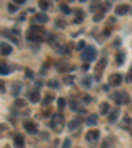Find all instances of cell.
<instances>
[{
    "instance_id": "6da1fadb",
    "label": "cell",
    "mask_w": 132,
    "mask_h": 148,
    "mask_svg": "<svg viewBox=\"0 0 132 148\" xmlns=\"http://www.w3.org/2000/svg\"><path fill=\"white\" fill-rule=\"evenodd\" d=\"M95 57H96V49H95V46H92V45L86 46L85 50L82 52V54H81V58L86 62H91L92 60H95Z\"/></svg>"
},
{
    "instance_id": "7a4b0ae2",
    "label": "cell",
    "mask_w": 132,
    "mask_h": 148,
    "mask_svg": "<svg viewBox=\"0 0 132 148\" xmlns=\"http://www.w3.org/2000/svg\"><path fill=\"white\" fill-rule=\"evenodd\" d=\"M64 126H65V119H64V116H62L61 114H55V115H53L52 122H50V127H52V128L54 130V131L60 132V131H62Z\"/></svg>"
},
{
    "instance_id": "3957f363",
    "label": "cell",
    "mask_w": 132,
    "mask_h": 148,
    "mask_svg": "<svg viewBox=\"0 0 132 148\" xmlns=\"http://www.w3.org/2000/svg\"><path fill=\"white\" fill-rule=\"evenodd\" d=\"M112 99L116 102L118 105H127V103L129 102V97H128V94H127L124 90L112 92Z\"/></svg>"
},
{
    "instance_id": "277c9868",
    "label": "cell",
    "mask_w": 132,
    "mask_h": 148,
    "mask_svg": "<svg viewBox=\"0 0 132 148\" xmlns=\"http://www.w3.org/2000/svg\"><path fill=\"white\" fill-rule=\"evenodd\" d=\"M106 64H107V60H106V58H102L101 61L98 62V65L95 66V70H94V75H95L96 79H99V78L102 77V71L105 70Z\"/></svg>"
},
{
    "instance_id": "5b68a950",
    "label": "cell",
    "mask_w": 132,
    "mask_h": 148,
    "mask_svg": "<svg viewBox=\"0 0 132 148\" xmlns=\"http://www.w3.org/2000/svg\"><path fill=\"white\" fill-rule=\"evenodd\" d=\"M23 126H24V128L27 130L28 134H36L37 132V126L34 124V122H32V120H25L24 123H23Z\"/></svg>"
},
{
    "instance_id": "8992f818",
    "label": "cell",
    "mask_w": 132,
    "mask_h": 148,
    "mask_svg": "<svg viewBox=\"0 0 132 148\" xmlns=\"http://www.w3.org/2000/svg\"><path fill=\"white\" fill-rule=\"evenodd\" d=\"M108 83H110L111 86H119L120 83H122V75L118 73L111 74L110 77H108Z\"/></svg>"
},
{
    "instance_id": "52a82bcc",
    "label": "cell",
    "mask_w": 132,
    "mask_h": 148,
    "mask_svg": "<svg viewBox=\"0 0 132 148\" xmlns=\"http://www.w3.org/2000/svg\"><path fill=\"white\" fill-rule=\"evenodd\" d=\"M98 139H99V131H96V130H90L89 132L86 134L87 142H95Z\"/></svg>"
},
{
    "instance_id": "ba28073f",
    "label": "cell",
    "mask_w": 132,
    "mask_h": 148,
    "mask_svg": "<svg viewBox=\"0 0 132 148\" xmlns=\"http://www.w3.org/2000/svg\"><path fill=\"white\" fill-rule=\"evenodd\" d=\"M119 114H120L119 107H115L114 110L110 112V115H108V122H110V123H115L116 119L119 118Z\"/></svg>"
},
{
    "instance_id": "9c48e42d",
    "label": "cell",
    "mask_w": 132,
    "mask_h": 148,
    "mask_svg": "<svg viewBox=\"0 0 132 148\" xmlns=\"http://www.w3.org/2000/svg\"><path fill=\"white\" fill-rule=\"evenodd\" d=\"M129 7L127 5V4H119V5H116V8H115V13H116L118 16L120 15H126L127 12H128Z\"/></svg>"
},
{
    "instance_id": "30bf717a",
    "label": "cell",
    "mask_w": 132,
    "mask_h": 148,
    "mask_svg": "<svg viewBox=\"0 0 132 148\" xmlns=\"http://www.w3.org/2000/svg\"><path fill=\"white\" fill-rule=\"evenodd\" d=\"M69 107H70V110L75 111V112H79V111H83L82 106H81V103L78 101H69Z\"/></svg>"
},
{
    "instance_id": "8fae6325",
    "label": "cell",
    "mask_w": 132,
    "mask_h": 148,
    "mask_svg": "<svg viewBox=\"0 0 132 148\" xmlns=\"http://www.w3.org/2000/svg\"><path fill=\"white\" fill-rule=\"evenodd\" d=\"M41 97H40V92L37 91V90H33V91L29 92V101L32 103H37V102H40Z\"/></svg>"
},
{
    "instance_id": "7c38bea8",
    "label": "cell",
    "mask_w": 132,
    "mask_h": 148,
    "mask_svg": "<svg viewBox=\"0 0 132 148\" xmlns=\"http://www.w3.org/2000/svg\"><path fill=\"white\" fill-rule=\"evenodd\" d=\"M1 54L3 56H8V54H11L12 53V46L9 45V44H7V42H1Z\"/></svg>"
},
{
    "instance_id": "4fadbf2b",
    "label": "cell",
    "mask_w": 132,
    "mask_h": 148,
    "mask_svg": "<svg viewBox=\"0 0 132 148\" xmlns=\"http://www.w3.org/2000/svg\"><path fill=\"white\" fill-rule=\"evenodd\" d=\"M86 123L89 124V126H95V124L98 123V115H96V114H91L90 116H87Z\"/></svg>"
},
{
    "instance_id": "5bb4252c",
    "label": "cell",
    "mask_w": 132,
    "mask_h": 148,
    "mask_svg": "<svg viewBox=\"0 0 132 148\" xmlns=\"http://www.w3.org/2000/svg\"><path fill=\"white\" fill-rule=\"evenodd\" d=\"M108 110H110V105H108L107 102H103V103L99 105V112H101V115H106L108 112Z\"/></svg>"
},
{
    "instance_id": "9a60e30c",
    "label": "cell",
    "mask_w": 132,
    "mask_h": 148,
    "mask_svg": "<svg viewBox=\"0 0 132 148\" xmlns=\"http://www.w3.org/2000/svg\"><path fill=\"white\" fill-rule=\"evenodd\" d=\"M103 17H105V8L102 7V8L98 11V12H96L95 15H94V18H92V20H94L95 23H98V21H101V20H102Z\"/></svg>"
},
{
    "instance_id": "2e32d148",
    "label": "cell",
    "mask_w": 132,
    "mask_h": 148,
    "mask_svg": "<svg viewBox=\"0 0 132 148\" xmlns=\"http://www.w3.org/2000/svg\"><path fill=\"white\" fill-rule=\"evenodd\" d=\"M34 18H36L37 23H41V24H44V23L48 21V15H45L44 12H40V13H37Z\"/></svg>"
},
{
    "instance_id": "e0dca14e",
    "label": "cell",
    "mask_w": 132,
    "mask_h": 148,
    "mask_svg": "<svg viewBox=\"0 0 132 148\" xmlns=\"http://www.w3.org/2000/svg\"><path fill=\"white\" fill-rule=\"evenodd\" d=\"M15 144L17 145V147H23V145H24V136H23L21 134H17V135L15 136Z\"/></svg>"
},
{
    "instance_id": "ac0fdd59",
    "label": "cell",
    "mask_w": 132,
    "mask_h": 148,
    "mask_svg": "<svg viewBox=\"0 0 132 148\" xmlns=\"http://www.w3.org/2000/svg\"><path fill=\"white\" fill-rule=\"evenodd\" d=\"M79 124H81V119H74L69 122V130H75V128H79Z\"/></svg>"
},
{
    "instance_id": "d6986e66",
    "label": "cell",
    "mask_w": 132,
    "mask_h": 148,
    "mask_svg": "<svg viewBox=\"0 0 132 148\" xmlns=\"http://www.w3.org/2000/svg\"><path fill=\"white\" fill-rule=\"evenodd\" d=\"M124 61H126V53H124V52H119L116 54V62H118V65H122Z\"/></svg>"
},
{
    "instance_id": "ffe728a7",
    "label": "cell",
    "mask_w": 132,
    "mask_h": 148,
    "mask_svg": "<svg viewBox=\"0 0 132 148\" xmlns=\"http://www.w3.org/2000/svg\"><path fill=\"white\" fill-rule=\"evenodd\" d=\"M52 101H53V95H52V94H48V92H46L45 98H44V101H42V107H46V106H49Z\"/></svg>"
},
{
    "instance_id": "44dd1931",
    "label": "cell",
    "mask_w": 132,
    "mask_h": 148,
    "mask_svg": "<svg viewBox=\"0 0 132 148\" xmlns=\"http://www.w3.org/2000/svg\"><path fill=\"white\" fill-rule=\"evenodd\" d=\"M82 86L85 87V89H89V87L91 86V77H90V75H86V77L82 79Z\"/></svg>"
},
{
    "instance_id": "7402d4cb",
    "label": "cell",
    "mask_w": 132,
    "mask_h": 148,
    "mask_svg": "<svg viewBox=\"0 0 132 148\" xmlns=\"http://www.w3.org/2000/svg\"><path fill=\"white\" fill-rule=\"evenodd\" d=\"M8 73H9L8 65L4 64V62H1V65H0V74H1V75H7Z\"/></svg>"
},
{
    "instance_id": "603a6c76",
    "label": "cell",
    "mask_w": 132,
    "mask_h": 148,
    "mask_svg": "<svg viewBox=\"0 0 132 148\" xmlns=\"http://www.w3.org/2000/svg\"><path fill=\"white\" fill-rule=\"evenodd\" d=\"M15 107H17V108L27 107V102L23 101V99H16V101H15Z\"/></svg>"
},
{
    "instance_id": "cb8c5ba5",
    "label": "cell",
    "mask_w": 132,
    "mask_h": 148,
    "mask_svg": "<svg viewBox=\"0 0 132 148\" xmlns=\"http://www.w3.org/2000/svg\"><path fill=\"white\" fill-rule=\"evenodd\" d=\"M20 89H21V85H20V83H18V82L13 83V89H12V94H13V95H18Z\"/></svg>"
},
{
    "instance_id": "d4e9b609",
    "label": "cell",
    "mask_w": 132,
    "mask_h": 148,
    "mask_svg": "<svg viewBox=\"0 0 132 148\" xmlns=\"http://www.w3.org/2000/svg\"><path fill=\"white\" fill-rule=\"evenodd\" d=\"M48 86L53 87V89H57V87H60V82L57 79H50L48 81Z\"/></svg>"
},
{
    "instance_id": "484cf974",
    "label": "cell",
    "mask_w": 132,
    "mask_h": 148,
    "mask_svg": "<svg viewBox=\"0 0 132 148\" xmlns=\"http://www.w3.org/2000/svg\"><path fill=\"white\" fill-rule=\"evenodd\" d=\"M57 106H58L60 110H64V108L66 107V101H65L64 98H58V101H57Z\"/></svg>"
},
{
    "instance_id": "4316f807",
    "label": "cell",
    "mask_w": 132,
    "mask_h": 148,
    "mask_svg": "<svg viewBox=\"0 0 132 148\" xmlns=\"http://www.w3.org/2000/svg\"><path fill=\"white\" fill-rule=\"evenodd\" d=\"M60 8H61V11L65 13V15H69V13H71V12H70V8H69V5H68V4L62 3L61 5H60Z\"/></svg>"
},
{
    "instance_id": "83f0119b",
    "label": "cell",
    "mask_w": 132,
    "mask_h": 148,
    "mask_svg": "<svg viewBox=\"0 0 132 148\" xmlns=\"http://www.w3.org/2000/svg\"><path fill=\"white\" fill-rule=\"evenodd\" d=\"M49 5L50 4L48 3V1H40V3H38V7H40V9L41 11H48V8H49Z\"/></svg>"
},
{
    "instance_id": "f1b7e54d",
    "label": "cell",
    "mask_w": 132,
    "mask_h": 148,
    "mask_svg": "<svg viewBox=\"0 0 132 148\" xmlns=\"http://www.w3.org/2000/svg\"><path fill=\"white\" fill-rule=\"evenodd\" d=\"M17 4H13V3H9L8 4V7H7V8H8V11H9V12H11V13H15L16 12V11H17Z\"/></svg>"
},
{
    "instance_id": "f546056e",
    "label": "cell",
    "mask_w": 132,
    "mask_h": 148,
    "mask_svg": "<svg viewBox=\"0 0 132 148\" xmlns=\"http://www.w3.org/2000/svg\"><path fill=\"white\" fill-rule=\"evenodd\" d=\"M85 48H86V42H85L83 40H81L77 44V49L78 50H82V52H83V50H85Z\"/></svg>"
},
{
    "instance_id": "4dcf8cb0",
    "label": "cell",
    "mask_w": 132,
    "mask_h": 148,
    "mask_svg": "<svg viewBox=\"0 0 132 148\" xmlns=\"http://www.w3.org/2000/svg\"><path fill=\"white\" fill-rule=\"evenodd\" d=\"M73 75H70V77H65L64 78V82L66 83V85H71V83H73Z\"/></svg>"
},
{
    "instance_id": "1f68e13d",
    "label": "cell",
    "mask_w": 132,
    "mask_h": 148,
    "mask_svg": "<svg viewBox=\"0 0 132 148\" xmlns=\"http://www.w3.org/2000/svg\"><path fill=\"white\" fill-rule=\"evenodd\" d=\"M71 145V140L70 139H65V142H64V148H69Z\"/></svg>"
},
{
    "instance_id": "d6a6232c",
    "label": "cell",
    "mask_w": 132,
    "mask_h": 148,
    "mask_svg": "<svg viewBox=\"0 0 132 148\" xmlns=\"http://www.w3.org/2000/svg\"><path fill=\"white\" fill-rule=\"evenodd\" d=\"M25 74H27L28 78H33V71H32L31 69H27V70H25Z\"/></svg>"
},
{
    "instance_id": "836d02e7",
    "label": "cell",
    "mask_w": 132,
    "mask_h": 148,
    "mask_svg": "<svg viewBox=\"0 0 132 148\" xmlns=\"http://www.w3.org/2000/svg\"><path fill=\"white\" fill-rule=\"evenodd\" d=\"M42 114L45 115H49L50 114V107H42Z\"/></svg>"
},
{
    "instance_id": "e575fe53",
    "label": "cell",
    "mask_w": 132,
    "mask_h": 148,
    "mask_svg": "<svg viewBox=\"0 0 132 148\" xmlns=\"http://www.w3.org/2000/svg\"><path fill=\"white\" fill-rule=\"evenodd\" d=\"M82 99L85 101V103H90V102H91V98H90V97L87 95V94H85V95L82 97Z\"/></svg>"
},
{
    "instance_id": "d590c367",
    "label": "cell",
    "mask_w": 132,
    "mask_h": 148,
    "mask_svg": "<svg viewBox=\"0 0 132 148\" xmlns=\"http://www.w3.org/2000/svg\"><path fill=\"white\" fill-rule=\"evenodd\" d=\"M127 79H128V82H132V68L129 69V71H128V77H127Z\"/></svg>"
},
{
    "instance_id": "8d00e7d4",
    "label": "cell",
    "mask_w": 132,
    "mask_h": 148,
    "mask_svg": "<svg viewBox=\"0 0 132 148\" xmlns=\"http://www.w3.org/2000/svg\"><path fill=\"white\" fill-rule=\"evenodd\" d=\"M0 85H1V92H3V94H4V91H5V90H4V82H3V81L0 82Z\"/></svg>"
},
{
    "instance_id": "74e56055",
    "label": "cell",
    "mask_w": 132,
    "mask_h": 148,
    "mask_svg": "<svg viewBox=\"0 0 132 148\" xmlns=\"http://www.w3.org/2000/svg\"><path fill=\"white\" fill-rule=\"evenodd\" d=\"M4 148H9V147H8V145H7V147H4Z\"/></svg>"
}]
</instances>
